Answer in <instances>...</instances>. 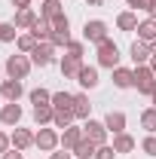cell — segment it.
Segmentation results:
<instances>
[{"mask_svg": "<svg viewBox=\"0 0 156 159\" xmlns=\"http://www.w3.org/2000/svg\"><path fill=\"white\" fill-rule=\"evenodd\" d=\"M31 34H34L37 40H49V34H52V21H49V19H37L34 28H31Z\"/></svg>", "mask_w": 156, "mask_h": 159, "instance_id": "22", "label": "cell"}, {"mask_svg": "<svg viewBox=\"0 0 156 159\" xmlns=\"http://www.w3.org/2000/svg\"><path fill=\"white\" fill-rule=\"evenodd\" d=\"M150 49H153V55H156V40H153V43H150Z\"/></svg>", "mask_w": 156, "mask_h": 159, "instance_id": "45", "label": "cell"}, {"mask_svg": "<svg viewBox=\"0 0 156 159\" xmlns=\"http://www.w3.org/2000/svg\"><path fill=\"white\" fill-rule=\"evenodd\" d=\"M67 55H74V58H83V43L71 40V43H67Z\"/></svg>", "mask_w": 156, "mask_h": 159, "instance_id": "36", "label": "cell"}, {"mask_svg": "<svg viewBox=\"0 0 156 159\" xmlns=\"http://www.w3.org/2000/svg\"><path fill=\"white\" fill-rule=\"evenodd\" d=\"M98 64H104V67H110V70L119 64V49H117L113 40H101V43H98Z\"/></svg>", "mask_w": 156, "mask_h": 159, "instance_id": "1", "label": "cell"}, {"mask_svg": "<svg viewBox=\"0 0 156 159\" xmlns=\"http://www.w3.org/2000/svg\"><path fill=\"white\" fill-rule=\"evenodd\" d=\"M37 19H40V16L31 12V6H28V9H19V12H16V28H34Z\"/></svg>", "mask_w": 156, "mask_h": 159, "instance_id": "24", "label": "cell"}, {"mask_svg": "<svg viewBox=\"0 0 156 159\" xmlns=\"http://www.w3.org/2000/svg\"><path fill=\"white\" fill-rule=\"evenodd\" d=\"M117 25L122 28V31H138V19H135V12H119Z\"/></svg>", "mask_w": 156, "mask_h": 159, "instance_id": "26", "label": "cell"}, {"mask_svg": "<svg viewBox=\"0 0 156 159\" xmlns=\"http://www.w3.org/2000/svg\"><path fill=\"white\" fill-rule=\"evenodd\" d=\"M89 3H92V6H101V0H89Z\"/></svg>", "mask_w": 156, "mask_h": 159, "instance_id": "44", "label": "cell"}, {"mask_svg": "<svg viewBox=\"0 0 156 159\" xmlns=\"http://www.w3.org/2000/svg\"><path fill=\"white\" fill-rule=\"evenodd\" d=\"M141 150H144L147 156H156V138H153V135H150V138H144V141H141Z\"/></svg>", "mask_w": 156, "mask_h": 159, "instance_id": "34", "label": "cell"}, {"mask_svg": "<svg viewBox=\"0 0 156 159\" xmlns=\"http://www.w3.org/2000/svg\"><path fill=\"white\" fill-rule=\"evenodd\" d=\"M71 119H74V110H55L52 122H55V129H67V125H71Z\"/></svg>", "mask_w": 156, "mask_h": 159, "instance_id": "27", "label": "cell"}, {"mask_svg": "<svg viewBox=\"0 0 156 159\" xmlns=\"http://www.w3.org/2000/svg\"><path fill=\"white\" fill-rule=\"evenodd\" d=\"M80 70H83V58H74V55L61 58V74L64 77H80Z\"/></svg>", "mask_w": 156, "mask_h": 159, "instance_id": "12", "label": "cell"}, {"mask_svg": "<svg viewBox=\"0 0 156 159\" xmlns=\"http://www.w3.org/2000/svg\"><path fill=\"white\" fill-rule=\"evenodd\" d=\"M34 144H37L43 153H49V150H55V147L61 144V135L55 132V129H40V135L34 138Z\"/></svg>", "mask_w": 156, "mask_h": 159, "instance_id": "4", "label": "cell"}, {"mask_svg": "<svg viewBox=\"0 0 156 159\" xmlns=\"http://www.w3.org/2000/svg\"><path fill=\"white\" fill-rule=\"evenodd\" d=\"M49 43L52 46H67L71 43V31H52L49 34Z\"/></svg>", "mask_w": 156, "mask_h": 159, "instance_id": "30", "label": "cell"}, {"mask_svg": "<svg viewBox=\"0 0 156 159\" xmlns=\"http://www.w3.org/2000/svg\"><path fill=\"white\" fill-rule=\"evenodd\" d=\"M113 156H117V150H113V147H107V144H101L92 159H113Z\"/></svg>", "mask_w": 156, "mask_h": 159, "instance_id": "33", "label": "cell"}, {"mask_svg": "<svg viewBox=\"0 0 156 159\" xmlns=\"http://www.w3.org/2000/svg\"><path fill=\"white\" fill-rule=\"evenodd\" d=\"M6 147H9V138H6V135H0V153H6Z\"/></svg>", "mask_w": 156, "mask_h": 159, "instance_id": "38", "label": "cell"}, {"mask_svg": "<svg viewBox=\"0 0 156 159\" xmlns=\"http://www.w3.org/2000/svg\"><path fill=\"white\" fill-rule=\"evenodd\" d=\"M135 86H138V92L153 95V92H156V74L150 70V67L138 64V67H135Z\"/></svg>", "mask_w": 156, "mask_h": 159, "instance_id": "2", "label": "cell"}, {"mask_svg": "<svg viewBox=\"0 0 156 159\" xmlns=\"http://www.w3.org/2000/svg\"><path fill=\"white\" fill-rule=\"evenodd\" d=\"M28 3L31 0H12V6H19V9H28Z\"/></svg>", "mask_w": 156, "mask_h": 159, "instance_id": "40", "label": "cell"}, {"mask_svg": "<svg viewBox=\"0 0 156 159\" xmlns=\"http://www.w3.org/2000/svg\"><path fill=\"white\" fill-rule=\"evenodd\" d=\"M129 6H135V9H147L150 6V0H126Z\"/></svg>", "mask_w": 156, "mask_h": 159, "instance_id": "37", "label": "cell"}, {"mask_svg": "<svg viewBox=\"0 0 156 159\" xmlns=\"http://www.w3.org/2000/svg\"><path fill=\"white\" fill-rule=\"evenodd\" d=\"M83 135L92 141V144H98V147H101V144H104V138H107V125H104V122H95V119H89V122L83 125Z\"/></svg>", "mask_w": 156, "mask_h": 159, "instance_id": "5", "label": "cell"}, {"mask_svg": "<svg viewBox=\"0 0 156 159\" xmlns=\"http://www.w3.org/2000/svg\"><path fill=\"white\" fill-rule=\"evenodd\" d=\"M3 159H21V150H12V153H3Z\"/></svg>", "mask_w": 156, "mask_h": 159, "instance_id": "39", "label": "cell"}, {"mask_svg": "<svg viewBox=\"0 0 156 159\" xmlns=\"http://www.w3.org/2000/svg\"><path fill=\"white\" fill-rule=\"evenodd\" d=\"M34 138H37V135H31L28 129H16V132L9 135V141L16 144V150H28V147L34 144Z\"/></svg>", "mask_w": 156, "mask_h": 159, "instance_id": "9", "label": "cell"}, {"mask_svg": "<svg viewBox=\"0 0 156 159\" xmlns=\"http://www.w3.org/2000/svg\"><path fill=\"white\" fill-rule=\"evenodd\" d=\"M52 116H55V107L52 104H34V119H37L40 125L43 122H52Z\"/></svg>", "mask_w": 156, "mask_h": 159, "instance_id": "21", "label": "cell"}, {"mask_svg": "<svg viewBox=\"0 0 156 159\" xmlns=\"http://www.w3.org/2000/svg\"><path fill=\"white\" fill-rule=\"evenodd\" d=\"M138 37L144 40V43H153L156 40V19H147L138 25Z\"/></svg>", "mask_w": 156, "mask_h": 159, "instance_id": "19", "label": "cell"}, {"mask_svg": "<svg viewBox=\"0 0 156 159\" xmlns=\"http://www.w3.org/2000/svg\"><path fill=\"white\" fill-rule=\"evenodd\" d=\"M37 43H40V40L34 37V34H25V37H19V49H21V52H34Z\"/></svg>", "mask_w": 156, "mask_h": 159, "instance_id": "29", "label": "cell"}, {"mask_svg": "<svg viewBox=\"0 0 156 159\" xmlns=\"http://www.w3.org/2000/svg\"><path fill=\"white\" fill-rule=\"evenodd\" d=\"M21 92H25V89H21V83H19V80H12V77L0 86V95H3V98H9V101H19Z\"/></svg>", "mask_w": 156, "mask_h": 159, "instance_id": "11", "label": "cell"}, {"mask_svg": "<svg viewBox=\"0 0 156 159\" xmlns=\"http://www.w3.org/2000/svg\"><path fill=\"white\" fill-rule=\"evenodd\" d=\"M74 116L77 119L89 116V98H86V95H74Z\"/></svg>", "mask_w": 156, "mask_h": 159, "instance_id": "25", "label": "cell"}, {"mask_svg": "<svg viewBox=\"0 0 156 159\" xmlns=\"http://www.w3.org/2000/svg\"><path fill=\"white\" fill-rule=\"evenodd\" d=\"M77 83H80V86H86V89H95V86H98V70H95V67H86V64H83V70H80Z\"/></svg>", "mask_w": 156, "mask_h": 159, "instance_id": "17", "label": "cell"}, {"mask_svg": "<svg viewBox=\"0 0 156 159\" xmlns=\"http://www.w3.org/2000/svg\"><path fill=\"white\" fill-rule=\"evenodd\" d=\"M0 40L3 43H12L16 40V25H0Z\"/></svg>", "mask_w": 156, "mask_h": 159, "instance_id": "32", "label": "cell"}, {"mask_svg": "<svg viewBox=\"0 0 156 159\" xmlns=\"http://www.w3.org/2000/svg\"><path fill=\"white\" fill-rule=\"evenodd\" d=\"M150 70L156 74V55H150Z\"/></svg>", "mask_w": 156, "mask_h": 159, "instance_id": "43", "label": "cell"}, {"mask_svg": "<svg viewBox=\"0 0 156 159\" xmlns=\"http://www.w3.org/2000/svg\"><path fill=\"white\" fill-rule=\"evenodd\" d=\"M31 101H34V104H49L52 95H49L46 89H34V92H31Z\"/></svg>", "mask_w": 156, "mask_h": 159, "instance_id": "31", "label": "cell"}, {"mask_svg": "<svg viewBox=\"0 0 156 159\" xmlns=\"http://www.w3.org/2000/svg\"><path fill=\"white\" fill-rule=\"evenodd\" d=\"M52 49H55L52 43H37V49L31 52V61H34V64H40V67H46V64L52 61Z\"/></svg>", "mask_w": 156, "mask_h": 159, "instance_id": "8", "label": "cell"}, {"mask_svg": "<svg viewBox=\"0 0 156 159\" xmlns=\"http://www.w3.org/2000/svg\"><path fill=\"white\" fill-rule=\"evenodd\" d=\"M52 31H71V21H67V16H58V19H52Z\"/></svg>", "mask_w": 156, "mask_h": 159, "instance_id": "35", "label": "cell"}, {"mask_svg": "<svg viewBox=\"0 0 156 159\" xmlns=\"http://www.w3.org/2000/svg\"><path fill=\"white\" fill-rule=\"evenodd\" d=\"M147 12H150V19H156V0H150V6H147Z\"/></svg>", "mask_w": 156, "mask_h": 159, "instance_id": "41", "label": "cell"}, {"mask_svg": "<svg viewBox=\"0 0 156 159\" xmlns=\"http://www.w3.org/2000/svg\"><path fill=\"white\" fill-rule=\"evenodd\" d=\"M117 153H132L135 150V138L132 135H126V132H119V135H113V144H110Z\"/></svg>", "mask_w": 156, "mask_h": 159, "instance_id": "13", "label": "cell"}, {"mask_svg": "<svg viewBox=\"0 0 156 159\" xmlns=\"http://www.w3.org/2000/svg\"><path fill=\"white\" fill-rule=\"evenodd\" d=\"M52 107H55V110H74V95L55 92V95H52Z\"/></svg>", "mask_w": 156, "mask_h": 159, "instance_id": "23", "label": "cell"}, {"mask_svg": "<svg viewBox=\"0 0 156 159\" xmlns=\"http://www.w3.org/2000/svg\"><path fill=\"white\" fill-rule=\"evenodd\" d=\"M104 125H107L113 135H119V132L126 129V113H119V110H110V113L104 116Z\"/></svg>", "mask_w": 156, "mask_h": 159, "instance_id": "14", "label": "cell"}, {"mask_svg": "<svg viewBox=\"0 0 156 159\" xmlns=\"http://www.w3.org/2000/svg\"><path fill=\"white\" fill-rule=\"evenodd\" d=\"M150 98H153V107H156V92H153V95H150Z\"/></svg>", "mask_w": 156, "mask_h": 159, "instance_id": "46", "label": "cell"}, {"mask_svg": "<svg viewBox=\"0 0 156 159\" xmlns=\"http://www.w3.org/2000/svg\"><path fill=\"white\" fill-rule=\"evenodd\" d=\"M83 138H86V135H83V129H77V125H67V129L61 132V147H64V150H74V147H77Z\"/></svg>", "mask_w": 156, "mask_h": 159, "instance_id": "7", "label": "cell"}, {"mask_svg": "<svg viewBox=\"0 0 156 159\" xmlns=\"http://www.w3.org/2000/svg\"><path fill=\"white\" fill-rule=\"evenodd\" d=\"M83 37L89 40V43H101V40H107V25H104V21H86Z\"/></svg>", "mask_w": 156, "mask_h": 159, "instance_id": "6", "label": "cell"}, {"mask_svg": "<svg viewBox=\"0 0 156 159\" xmlns=\"http://www.w3.org/2000/svg\"><path fill=\"white\" fill-rule=\"evenodd\" d=\"M64 16V9H61V0H43V6H40V19H58Z\"/></svg>", "mask_w": 156, "mask_h": 159, "instance_id": "10", "label": "cell"}, {"mask_svg": "<svg viewBox=\"0 0 156 159\" xmlns=\"http://www.w3.org/2000/svg\"><path fill=\"white\" fill-rule=\"evenodd\" d=\"M95 150H98V144H92L89 138H83L77 147H74V156H77V159H92V156H95Z\"/></svg>", "mask_w": 156, "mask_h": 159, "instance_id": "18", "label": "cell"}, {"mask_svg": "<svg viewBox=\"0 0 156 159\" xmlns=\"http://www.w3.org/2000/svg\"><path fill=\"white\" fill-rule=\"evenodd\" d=\"M28 70H31V61L25 58V55H9V58H6V74L12 80H25Z\"/></svg>", "mask_w": 156, "mask_h": 159, "instance_id": "3", "label": "cell"}, {"mask_svg": "<svg viewBox=\"0 0 156 159\" xmlns=\"http://www.w3.org/2000/svg\"><path fill=\"white\" fill-rule=\"evenodd\" d=\"M153 55V49L141 40V43H132V58H135V64H144V61Z\"/></svg>", "mask_w": 156, "mask_h": 159, "instance_id": "20", "label": "cell"}, {"mask_svg": "<svg viewBox=\"0 0 156 159\" xmlns=\"http://www.w3.org/2000/svg\"><path fill=\"white\" fill-rule=\"evenodd\" d=\"M52 159H71V153H67V150H61V153H52Z\"/></svg>", "mask_w": 156, "mask_h": 159, "instance_id": "42", "label": "cell"}, {"mask_svg": "<svg viewBox=\"0 0 156 159\" xmlns=\"http://www.w3.org/2000/svg\"><path fill=\"white\" fill-rule=\"evenodd\" d=\"M0 119H3L6 125H16V122L21 119V107L16 104V101H9V104H6V107L0 110Z\"/></svg>", "mask_w": 156, "mask_h": 159, "instance_id": "15", "label": "cell"}, {"mask_svg": "<svg viewBox=\"0 0 156 159\" xmlns=\"http://www.w3.org/2000/svg\"><path fill=\"white\" fill-rule=\"evenodd\" d=\"M113 83L119 89H129L135 86V70H126V67H113Z\"/></svg>", "mask_w": 156, "mask_h": 159, "instance_id": "16", "label": "cell"}, {"mask_svg": "<svg viewBox=\"0 0 156 159\" xmlns=\"http://www.w3.org/2000/svg\"><path fill=\"white\" fill-rule=\"evenodd\" d=\"M141 125H144L150 135L156 132V107H150V110H144V113H141Z\"/></svg>", "mask_w": 156, "mask_h": 159, "instance_id": "28", "label": "cell"}]
</instances>
